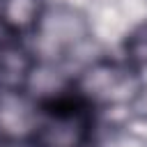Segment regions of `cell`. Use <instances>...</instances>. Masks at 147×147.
Masks as SVG:
<instances>
[{"label": "cell", "mask_w": 147, "mask_h": 147, "mask_svg": "<svg viewBox=\"0 0 147 147\" xmlns=\"http://www.w3.org/2000/svg\"><path fill=\"white\" fill-rule=\"evenodd\" d=\"M34 129L32 103L14 92L0 96V133L5 138H23Z\"/></svg>", "instance_id": "obj_3"}, {"label": "cell", "mask_w": 147, "mask_h": 147, "mask_svg": "<svg viewBox=\"0 0 147 147\" xmlns=\"http://www.w3.org/2000/svg\"><path fill=\"white\" fill-rule=\"evenodd\" d=\"M30 87L37 90V94H55L60 87H62V74L51 67V64H44L39 67L32 76H30Z\"/></svg>", "instance_id": "obj_6"}, {"label": "cell", "mask_w": 147, "mask_h": 147, "mask_svg": "<svg viewBox=\"0 0 147 147\" xmlns=\"http://www.w3.org/2000/svg\"><path fill=\"white\" fill-rule=\"evenodd\" d=\"M129 131L140 140V142H147V115H138L129 122Z\"/></svg>", "instance_id": "obj_7"}, {"label": "cell", "mask_w": 147, "mask_h": 147, "mask_svg": "<svg viewBox=\"0 0 147 147\" xmlns=\"http://www.w3.org/2000/svg\"><path fill=\"white\" fill-rule=\"evenodd\" d=\"M85 124L76 115H55L39 126V147H80Z\"/></svg>", "instance_id": "obj_4"}, {"label": "cell", "mask_w": 147, "mask_h": 147, "mask_svg": "<svg viewBox=\"0 0 147 147\" xmlns=\"http://www.w3.org/2000/svg\"><path fill=\"white\" fill-rule=\"evenodd\" d=\"M0 18L11 30H25L39 21V0H5Z\"/></svg>", "instance_id": "obj_5"}, {"label": "cell", "mask_w": 147, "mask_h": 147, "mask_svg": "<svg viewBox=\"0 0 147 147\" xmlns=\"http://www.w3.org/2000/svg\"><path fill=\"white\" fill-rule=\"evenodd\" d=\"M87 39V23L69 7H53L37 21V48L44 57H55L83 46Z\"/></svg>", "instance_id": "obj_1"}, {"label": "cell", "mask_w": 147, "mask_h": 147, "mask_svg": "<svg viewBox=\"0 0 147 147\" xmlns=\"http://www.w3.org/2000/svg\"><path fill=\"white\" fill-rule=\"evenodd\" d=\"M83 92L103 103H126L136 96L138 83L110 64H94L83 76Z\"/></svg>", "instance_id": "obj_2"}]
</instances>
